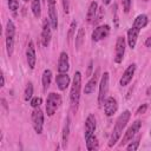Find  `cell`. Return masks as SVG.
Here are the masks:
<instances>
[{"label": "cell", "mask_w": 151, "mask_h": 151, "mask_svg": "<svg viewBox=\"0 0 151 151\" xmlns=\"http://www.w3.org/2000/svg\"><path fill=\"white\" fill-rule=\"evenodd\" d=\"M149 24V17L146 14H139L136 17V19L133 20V24L132 26L130 27V29L127 31V38H126V41H127V45L131 50H133L136 47V44H137V39H138V35H139V32Z\"/></svg>", "instance_id": "obj_1"}, {"label": "cell", "mask_w": 151, "mask_h": 151, "mask_svg": "<svg viewBox=\"0 0 151 151\" xmlns=\"http://www.w3.org/2000/svg\"><path fill=\"white\" fill-rule=\"evenodd\" d=\"M130 117H131V112L129 110H125L123 113H120V116L117 118V122L114 124V127H113V131L111 133V137L109 139V147H113L117 142L120 139V136L125 129V126L127 125L129 120H130Z\"/></svg>", "instance_id": "obj_2"}, {"label": "cell", "mask_w": 151, "mask_h": 151, "mask_svg": "<svg viewBox=\"0 0 151 151\" xmlns=\"http://www.w3.org/2000/svg\"><path fill=\"white\" fill-rule=\"evenodd\" d=\"M80 91H81V73L77 71L73 76L71 92H70V100L73 110H77L79 100H80Z\"/></svg>", "instance_id": "obj_3"}, {"label": "cell", "mask_w": 151, "mask_h": 151, "mask_svg": "<svg viewBox=\"0 0 151 151\" xmlns=\"http://www.w3.org/2000/svg\"><path fill=\"white\" fill-rule=\"evenodd\" d=\"M5 34H6V50H7V54H8V57H11L13 54V50H14V37H15V25H14V22L11 19L7 21Z\"/></svg>", "instance_id": "obj_4"}, {"label": "cell", "mask_w": 151, "mask_h": 151, "mask_svg": "<svg viewBox=\"0 0 151 151\" xmlns=\"http://www.w3.org/2000/svg\"><path fill=\"white\" fill-rule=\"evenodd\" d=\"M61 104V97L59 93H55V92H51L48 93L47 98H46V113L47 116L52 117L55 111L58 110V107L60 106Z\"/></svg>", "instance_id": "obj_5"}, {"label": "cell", "mask_w": 151, "mask_h": 151, "mask_svg": "<svg viewBox=\"0 0 151 151\" xmlns=\"http://www.w3.org/2000/svg\"><path fill=\"white\" fill-rule=\"evenodd\" d=\"M109 80H110V74L109 72H104L101 74L100 78V83H99V93H98V105L103 106L104 101L107 97V92H109Z\"/></svg>", "instance_id": "obj_6"}, {"label": "cell", "mask_w": 151, "mask_h": 151, "mask_svg": "<svg viewBox=\"0 0 151 151\" xmlns=\"http://www.w3.org/2000/svg\"><path fill=\"white\" fill-rule=\"evenodd\" d=\"M32 125L35 133L40 134L44 129V113L40 107H35L32 112Z\"/></svg>", "instance_id": "obj_7"}, {"label": "cell", "mask_w": 151, "mask_h": 151, "mask_svg": "<svg viewBox=\"0 0 151 151\" xmlns=\"http://www.w3.org/2000/svg\"><path fill=\"white\" fill-rule=\"evenodd\" d=\"M125 47H126V38L123 35H119L116 41V48H114V63L120 64L123 61L124 54H125Z\"/></svg>", "instance_id": "obj_8"}, {"label": "cell", "mask_w": 151, "mask_h": 151, "mask_svg": "<svg viewBox=\"0 0 151 151\" xmlns=\"http://www.w3.org/2000/svg\"><path fill=\"white\" fill-rule=\"evenodd\" d=\"M140 127H142V122H140V120L133 122L132 125H131V126L127 129V131L125 132V134H124V137H123V139H122V142H120V145H125V144H127L129 142H131V140L133 139V137L139 132Z\"/></svg>", "instance_id": "obj_9"}, {"label": "cell", "mask_w": 151, "mask_h": 151, "mask_svg": "<svg viewBox=\"0 0 151 151\" xmlns=\"http://www.w3.org/2000/svg\"><path fill=\"white\" fill-rule=\"evenodd\" d=\"M52 25L50 19H45L42 22V29H41V44L44 47H47L51 42V38H52Z\"/></svg>", "instance_id": "obj_10"}, {"label": "cell", "mask_w": 151, "mask_h": 151, "mask_svg": "<svg viewBox=\"0 0 151 151\" xmlns=\"http://www.w3.org/2000/svg\"><path fill=\"white\" fill-rule=\"evenodd\" d=\"M110 31H111V28H110L109 25H99V26H97V27L92 31L91 38H92V40L96 41V42H97V41H100V40L105 39V38L110 34Z\"/></svg>", "instance_id": "obj_11"}, {"label": "cell", "mask_w": 151, "mask_h": 151, "mask_svg": "<svg viewBox=\"0 0 151 151\" xmlns=\"http://www.w3.org/2000/svg\"><path fill=\"white\" fill-rule=\"evenodd\" d=\"M104 113L107 116V117H111L113 116L117 110H118V103H117V99L114 97H106L105 101H104Z\"/></svg>", "instance_id": "obj_12"}, {"label": "cell", "mask_w": 151, "mask_h": 151, "mask_svg": "<svg viewBox=\"0 0 151 151\" xmlns=\"http://www.w3.org/2000/svg\"><path fill=\"white\" fill-rule=\"evenodd\" d=\"M26 60L28 64V67L31 70H33L35 67V63H37V54H35V47L32 40L28 41L27 44V48H26Z\"/></svg>", "instance_id": "obj_13"}, {"label": "cell", "mask_w": 151, "mask_h": 151, "mask_svg": "<svg viewBox=\"0 0 151 151\" xmlns=\"http://www.w3.org/2000/svg\"><path fill=\"white\" fill-rule=\"evenodd\" d=\"M47 6H48V19L51 21L52 28L57 29L58 28V13H57L55 0H47Z\"/></svg>", "instance_id": "obj_14"}, {"label": "cell", "mask_w": 151, "mask_h": 151, "mask_svg": "<svg viewBox=\"0 0 151 151\" xmlns=\"http://www.w3.org/2000/svg\"><path fill=\"white\" fill-rule=\"evenodd\" d=\"M134 72H136V64L133 63V64H130V65L126 67V70L124 71V73L122 74L120 80H119L120 86H127V85L130 84V81L132 80Z\"/></svg>", "instance_id": "obj_15"}, {"label": "cell", "mask_w": 151, "mask_h": 151, "mask_svg": "<svg viewBox=\"0 0 151 151\" xmlns=\"http://www.w3.org/2000/svg\"><path fill=\"white\" fill-rule=\"evenodd\" d=\"M97 127V122H96V117L93 114H88L86 120H85V132H84V137L87 138L92 134H94Z\"/></svg>", "instance_id": "obj_16"}, {"label": "cell", "mask_w": 151, "mask_h": 151, "mask_svg": "<svg viewBox=\"0 0 151 151\" xmlns=\"http://www.w3.org/2000/svg\"><path fill=\"white\" fill-rule=\"evenodd\" d=\"M57 68H58L59 73H67V71L70 70V59H68V54L66 52H61L59 54Z\"/></svg>", "instance_id": "obj_17"}, {"label": "cell", "mask_w": 151, "mask_h": 151, "mask_svg": "<svg viewBox=\"0 0 151 151\" xmlns=\"http://www.w3.org/2000/svg\"><path fill=\"white\" fill-rule=\"evenodd\" d=\"M98 78H99V68H97V70L94 71V73L92 74L91 79L86 83V85H85V87H84V93H85V94H91V93L94 92L96 86H97V84H98Z\"/></svg>", "instance_id": "obj_18"}, {"label": "cell", "mask_w": 151, "mask_h": 151, "mask_svg": "<svg viewBox=\"0 0 151 151\" xmlns=\"http://www.w3.org/2000/svg\"><path fill=\"white\" fill-rule=\"evenodd\" d=\"M55 84L60 91H65L71 84V78L67 73H59L55 77Z\"/></svg>", "instance_id": "obj_19"}, {"label": "cell", "mask_w": 151, "mask_h": 151, "mask_svg": "<svg viewBox=\"0 0 151 151\" xmlns=\"http://www.w3.org/2000/svg\"><path fill=\"white\" fill-rule=\"evenodd\" d=\"M70 129H71V118L70 116L66 117L65 119V124L63 127V134H61V145L63 147H66L67 142H68V137H70Z\"/></svg>", "instance_id": "obj_20"}, {"label": "cell", "mask_w": 151, "mask_h": 151, "mask_svg": "<svg viewBox=\"0 0 151 151\" xmlns=\"http://www.w3.org/2000/svg\"><path fill=\"white\" fill-rule=\"evenodd\" d=\"M98 12V4L97 1H92L87 8V13H86V21L87 22H93L96 15Z\"/></svg>", "instance_id": "obj_21"}, {"label": "cell", "mask_w": 151, "mask_h": 151, "mask_svg": "<svg viewBox=\"0 0 151 151\" xmlns=\"http://www.w3.org/2000/svg\"><path fill=\"white\" fill-rule=\"evenodd\" d=\"M51 80H52V71L51 70H45L44 73H42V77H41V84H42V90L46 92L47 88L50 87L51 85Z\"/></svg>", "instance_id": "obj_22"}, {"label": "cell", "mask_w": 151, "mask_h": 151, "mask_svg": "<svg viewBox=\"0 0 151 151\" xmlns=\"http://www.w3.org/2000/svg\"><path fill=\"white\" fill-rule=\"evenodd\" d=\"M31 9H32L33 15L37 19H39L41 17V0H32Z\"/></svg>", "instance_id": "obj_23"}, {"label": "cell", "mask_w": 151, "mask_h": 151, "mask_svg": "<svg viewBox=\"0 0 151 151\" xmlns=\"http://www.w3.org/2000/svg\"><path fill=\"white\" fill-rule=\"evenodd\" d=\"M85 144H86V149L88 151H92V150L98 149V140H97V137L94 134L85 138Z\"/></svg>", "instance_id": "obj_24"}, {"label": "cell", "mask_w": 151, "mask_h": 151, "mask_svg": "<svg viewBox=\"0 0 151 151\" xmlns=\"http://www.w3.org/2000/svg\"><path fill=\"white\" fill-rule=\"evenodd\" d=\"M84 38H85V29L84 27H80L76 35V48L77 50H80L81 45L84 44Z\"/></svg>", "instance_id": "obj_25"}, {"label": "cell", "mask_w": 151, "mask_h": 151, "mask_svg": "<svg viewBox=\"0 0 151 151\" xmlns=\"http://www.w3.org/2000/svg\"><path fill=\"white\" fill-rule=\"evenodd\" d=\"M32 97H33V84H32L31 81H28L27 85H26V88H25L24 99H25L26 101H28V100L32 99Z\"/></svg>", "instance_id": "obj_26"}, {"label": "cell", "mask_w": 151, "mask_h": 151, "mask_svg": "<svg viewBox=\"0 0 151 151\" xmlns=\"http://www.w3.org/2000/svg\"><path fill=\"white\" fill-rule=\"evenodd\" d=\"M7 4H8L9 11L13 13V15H15L17 11L19 9V1L18 0H7Z\"/></svg>", "instance_id": "obj_27"}, {"label": "cell", "mask_w": 151, "mask_h": 151, "mask_svg": "<svg viewBox=\"0 0 151 151\" xmlns=\"http://www.w3.org/2000/svg\"><path fill=\"white\" fill-rule=\"evenodd\" d=\"M76 28H77V21L76 20H72V22L70 25V28H68V32H67V40L68 41L73 38V35L76 33Z\"/></svg>", "instance_id": "obj_28"}, {"label": "cell", "mask_w": 151, "mask_h": 151, "mask_svg": "<svg viewBox=\"0 0 151 151\" xmlns=\"http://www.w3.org/2000/svg\"><path fill=\"white\" fill-rule=\"evenodd\" d=\"M138 147H139V138H137L136 140H131V142H129V144L126 145V150L127 151H136V150H138Z\"/></svg>", "instance_id": "obj_29"}, {"label": "cell", "mask_w": 151, "mask_h": 151, "mask_svg": "<svg viewBox=\"0 0 151 151\" xmlns=\"http://www.w3.org/2000/svg\"><path fill=\"white\" fill-rule=\"evenodd\" d=\"M41 104H42V98H41V97H34V98L31 99V106H32L33 109L40 107Z\"/></svg>", "instance_id": "obj_30"}, {"label": "cell", "mask_w": 151, "mask_h": 151, "mask_svg": "<svg viewBox=\"0 0 151 151\" xmlns=\"http://www.w3.org/2000/svg\"><path fill=\"white\" fill-rule=\"evenodd\" d=\"M122 5H123V9L125 13H129L131 9V5H132V0H122Z\"/></svg>", "instance_id": "obj_31"}, {"label": "cell", "mask_w": 151, "mask_h": 151, "mask_svg": "<svg viewBox=\"0 0 151 151\" xmlns=\"http://www.w3.org/2000/svg\"><path fill=\"white\" fill-rule=\"evenodd\" d=\"M117 12H118V6L117 4H113V21H114V26L118 27V15H117Z\"/></svg>", "instance_id": "obj_32"}, {"label": "cell", "mask_w": 151, "mask_h": 151, "mask_svg": "<svg viewBox=\"0 0 151 151\" xmlns=\"http://www.w3.org/2000/svg\"><path fill=\"white\" fill-rule=\"evenodd\" d=\"M98 11H99V13L97 12V15H96V18H94V20H93V24H98V22L101 20V17H103V14H104V8H98Z\"/></svg>", "instance_id": "obj_33"}, {"label": "cell", "mask_w": 151, "mask_h": 151, "mask_svg": "<svg viewBox=\"0 0 151 151\" xmlns=\"http://www.w3.org/2000/svg\"><path fill=\"white\" fill-rule=\"evenodd\" d=\"M147 104L145 103V104H142L138 109H137V111H136V114H143V113H145L146 112V110H147Z\"/></svg>", "instance_id": "obj_34"}, {"label": "cell", "mask_w": 151, "mask_h": 151, "mask_svg": "<svg viewBox=\"0 0 151 151\" xmlns=\"http://www.w3.org/2000/svg\"><path fill=\"white\" fill-rule=\"evenodd\" d=\"M61 4H63L64 12L67 14L68 13V9H70V0H61Z\"/></svg>", "instance_id": "obj_35"}, {"label": "cell", "mask_w": 151, "mask_h": 151, "mask_svg": "<svg viewBox=\"0 0 151 151\" xmlns=\"http://www.w3.org/2000/svg\"><path fill=\"white\" fill-rule=\"evenodd\" d=\"M92 66H93V61L91 60V61L88 63V68H87V72H86V77L92 76V74H91V73H92Z\"/></svg>", "instance_id": "obj_36"}, {"label": "cell", "mask_w": 151, "mask_h": 151, "mask_svg": "<svg viewBox=\"0 0 151 151\" xmlns=\"http://www.w3.org/2000/svg\"><path fill=\"white\" fill-rule=\"evenodd\" d=\"M145 47H151V35L145 40Z\"/></svg>", "instance_id": "obj_37"}, {"label": "cell", "mask_w": 151, "mask_h": 151, "mask_svg": "<svg viewBox=\"0 0 151 151\" xmlns=\"http://www.w3.org/2000/svg\"><path fill=\"white\" fill-rule=\"evenodd\" d=\"M1 103H2V106L7 110V109H8V106H7V101H6V99H5V98H1Z\"/></svg>", "instance_id": "obj_38"}, {"label": "cell", "mask_w": 151, "mask_h": 151, "mask_svg": "<svg viewBox=\"0 0 151 151\" xmlns=\"http://www.w3.org/2000/svg\"><path fill=\"white\" fill-rule=\"evenodd\" d=\"M1 87H4L5 86V77H4V73H1V85H0Z\"/></svg>", "instance_id": "obj_39"}, {"label": "cell", "mask_w": 151, "mask_h": 151, "mask_svg": "<svg viewBox=\"0 0 151 151\" xmlns=\"http://www.w3.org/2000/svg\"><path fill=\"white\" fill-rule=\"evenodd\" d=\"M103 1V5H109L111 2V0H101Z\"/></svg>", "instance_id": "obj_40"}, {"label": "cell", "mask_w": 151, "mask_h": 151, "mask_svg": "<svg viewBox=\"0 0 151 151\" xmlns=\"http://www.w3.org/2000/svg\"><path fill=\"white\" fill-rule=\"evenodd\" d=\"M146 94H147V96H151V87H149V88H147V91H146Z\"/></svg>", "instance_id": "obj_41"}, {"label": "cell", "mask_w": 151, "mask_h": 151, "mask_svg": "<svg viewBox=\"0 0 151 151\" xmlns=\"http://www.w3.org/2000/svg\"><path fill=\"white\" fill-rule=\"evenodd\" d=\"M25 2H28V1H32V0H24Z\"/></svg>", "instance_id": "obj_42"}, {"label": "cell", "mask_w": 151, "mask_h": 151, "mask_svg": "<svg viewBox=\"0 0 151 151\" xmlns=\"http://www.w3.org/2000/svg\"><path fill=\"white\" fill-rule=\"evenodd\" d=\"M150 137H151V131H150Z\"/></svg>", "instance_id": "obj_43"}, {"label": "cell", "mask_w": 151, "mask_h": 151, "mask_svg": "<svg viewBox=\"0 0 151 151\" xmlns=\"http://www.w3.org/2000/svg\"><path fill=\"white\" fill-rule=\"evenodd\" d=\"M41 1H45V0H41Z\"/></svg>", "instance_id": "obj_44"}]
</instances>
